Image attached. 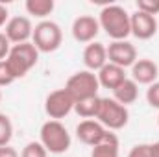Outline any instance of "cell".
<instances>
[{"label": "cell", "instance_id": "cell-1", "mask_svg": "<svg viewBox=\"0 0 159 157\" xmlns=\"http://www.w3.org/2000/svg\"><path fill=\"white\" fill-rule=\"evenodd\" d=\"M98 24L113 41H126V37L131 34L129 13L117 4H111L100 9Z\"/></svg>", "mask_w": 159, "mask_h": 157}, {"label": "cell", "instance_id": "cell-2", "mask_svg": "<svg viewBox=\"0 0 159 157\" xmlns=\"http://www.w3.org/2000/svg\"><path fill=\"white\" fill-rule=\"evenodd\" d=\"M39 61V50L34 46V43H22V44H13L6 63L11 70L15 79L24 78Z\"/></svg>", "mask_w": 159, "mask_h": 157}, {"label": "cell", "instance_id": "cell-3", "mask_svg": "<svg viewBox=\"0 0 159 157\" xmlns=\"http://www.w3.org/2000/svg\"><path fill=\"white\" fill-rule=\"evenodd\" d=\"M41 144L50 154H65L70 148V133L59 120H48L41 126Z\"/></svg>", "mask_w": 159, "mask_h": 157}, {"label": "cell", "instance_id": "cell-4", "mask_svg": "<svg viewBox=\"0 0 159 157\" xmlns=\"http://www.w3.org/2000/svg\"><path fill=\"white\" fill-rule=\"evenodd\" d=\"M98 89H100L98 78H96V74L91 72V70L74 72L70 78L67 79V85H65V91L72 96L74 104L98 96Z\"/></svg>", "mask_w": 159, "mask_h": 157}, {"label": "cell", "instance_id": "cell-5", "mask_svg": "<svg viewBox=\"0 0 159 157\" xmlns=\"http://www.w3.org/2000/svg\"><path fill=\"white\" fill-rule=\"evenodd\" d=\"M96 120L109 131H117L122 129L128 120H129V113L128 109L119 104L115 98H102L100 100V109H98V115Z\"/></svg>", "mask_w": 159, "mask_h": 157}, {"label": "cell", "instance_id": "cell-6", "mask_svg": "<svg viewBox=\"0 0 159 157\" xmlns=\"http://www.w3.org/2000/svg\"><path fill=\"white\" fill-rule=\"evenodd\" d=\"M61 41H63L61 28L54 20H41L39 24L34 28L32 43H34V46L39 52H44V54L56 52L61 46Z\"/></svg>", "mask_w": 159, "mask_h": 157}, {"label": "cell", "instance_id": "cell-7", "mask_svg": "<svg viewBox=\"0 0 159 157\" xmlns=\"http://www.w3.org/2000/svg\"><path fill=\"white\" fill-rule=\"evenodd\" d=\"M74 109V100L65 89L52 91L44 100V111L52 120H61Z\"/></svg>", "mask_w": 159, "mask_h": 157}, {"label": "cell", "instance_id": "cell-8", "mask_svg": "<svg viewBox=\"0 0 159 157\" xmlns=\"http://www.w3.org/2000/svg\"><path fill=\"white\" fill-rule=\"evenodd\" d=\"M111 135L109 129H106L98 120H81L76 126V137L87 146H98L104 141H107V137Z\"/></svg>", "mask_w": 159, "mask_h": 157}, {"label": "cell", "instance_id": "cell-9", "mask_svg": "<svg viewBox=\"0 0 159 157\" xmlns=\"http://www.w3.org/2000/svg\"><path fill=\"white\" fill-rule=\"evenodd\" d=\"M137 61V50L129 41H113L107 46V63H113L120 69L133 67Z\"/></svg>", "mask_w": 159, "mask_h": 157}, {"label": "cell", "instance_id": "cell-10", "mask_svg": "<svg viewBox=\"0 0 159 157\" xmlns=\"http://www.w3.org/2000/svg\"><path fill=\"white\" fill-rule=\"evenodd\" d=\"M4 35L13 44L30 43L32 35H34V26H32V22H30L28 17H13V19L7 20Z\"/></svg>", "mask_w": 159, "mask_h": 157}, {"label": "cell", "instance_id": "cell-11", "mask_svg": "<svg viewBox=\"0 0 159 157\" xmlns=\"http://www.w3.org/2000/svg\"><path fill=\"white\" fill-rule=\"evenodd\" d=\"M129 24H131V35H135L141 41L152 39L157 34V20L148 13L135 11L133 15H129Z\"/></svg>", "mask_w": 159, "mask_h": 157}, {"label": "cell", "instance_id": "cell-12", "mask_svg": "<svg viewBox=\"0 0 159 157\" xmlns=\"http://www.w3.org/2000/svg\"><path fill=\"white\" fill-rule=\"evenodd\" d=\"M100 32L98 19L91 15H80L72 22V37L78 43H93Z\"/></svg>", "mask_w": 159, "mask_h": 157}, {"label": "cell", "instance_id": "cell-13", "mask_svg": "<svg viewBox=\"0 0 159 157\" xmlns=\"http://www.w3.org/2000/svg\"><path fill=\"white\" fill-rule=\"evenodd\" d=\"M83 63L87 67V70L96 72L100 70L104 65H107V48L102 43H89L83 50Z\"/></svg>", "mask_w": 159, "mask_h": 157}, {"label": "cell", "instance_id": "cell-14", "mask_svg": "<svg viewBox=\"0 0 159 157\" xmlns=\"http://www.w3.org/2000/svg\"><path fill=\"white\" fill-rule=\"evenodd\" d=\"M159 76L157 65L152 59H137L131 67V79L139 85H152Z\"/></svg>", "mask_w": 159, "mask_h": 157}, {"label": "cell", "instance_id": "cell-15", "mask_svg": "<svg viewBox=\"0 0 159 157\" xmlns=\"http://www.w3.org/2000/svg\"><path fill=\"white\" fill-rule=\"evenodd\" d=\"M96 78H98L100 87L115 91L120 83H124V79H126V69H120V67L113 65V63H107V65H104L98 70Z\"/></svg>", "mask_w": 159, "mask_h": 157}, {"label": "cell", "instance_id": "cell-16", "mask_svg": "<svg viewBox=\"0 0 159 157\" xmlns=\"http://www.w3.org/2000/svg\"><path fill=\"white\" fill-rule=\"evenodd\" d=\"M137 96H139V85L133 79H128V78L124 79V83H120L119 87L113 91V98L119 104H122L124 107L133 104L137 100Z\"/></svg>", "mask_w": 159, "mask_h": 157}, {"label": "cell", "instance_id": "cell-17", "mask_svg": "<svg viewBox=\"0 0 159 157\" xmlns=\"http://www.w3.org/2000/svg\"><path fill=\"white\" fill-rule=\"evenodd\" d=\"M91 157H119V139L115 133H111L107 137V141H104L102 144L94 146Z\"/></svg>", "mask_w": 159, "mask_h": 157}, {"label": "cell", "instance_id": "cell-18", "mask_svg": "<svg viewBox=\"0 0 159 157\" xmlns=\"http://www.w3.org/2000/svg\"><path fill=\"white\" fill-rule=\"evenodd\" d=\"M100 100H102L100 96H94V98L78 102V104H74V111H76L81 118H85V120H93V118H96V115H98Z\"/></svg>", "mask_w": 159, "mask_h": 157}, {"label": "cell", "instance_id": "cell-19", "mask_svg": "<svg viewBox=\"0 0 159 157\" xmlns=\"http://www.w3.org/2000/svg\"><path fill=\"white\" fill-rule=\"evenodd\" d=\"M28 15H34L37 19H44L54 11V0H26L24 4Z\"/></svg>", "mask_w": 159, "mask_h": 157}, {"label": "cell", "instance_id": "cell-20", "mask_svg": "<svg viewBox=\"0 0 159 157\" xmlns=\"http://www.w3.org/2000/svg\"><path fill=\"white\" fill-rule=\"evenodd\" d=\"M11 137H13V124L7 115L0 113V146H9Z\"/></svg>", "mask_w": 159, "mask_h": 157}, {"label": "cell", "instance_id": "cell-21", "mask_svg": "<svg viewBox=\"0 0 159 157\" xmlns=\"http://www.w3.org/2000/svg\"><path fill=\"white\" fill-rule=\"evenodd\" d=\"M48 155V152H46V148L37 142V141H32V142H28L24 148H22V152H20V157H46Z\"/></svg>", "mask_w": 159, "mask_h": 157}, {"label": "cell", "instance_id": "cell-22", "mask_svg": "<svg viewBox=\"0 0 159 157\" xmlns=\"http://www.w3.org/2000/svg\"><path fill=\"white\" fill-rule=\"evenodd\" d=\"M137 11L156 17L159 13V0H137Z\"/></svg>", "mask_w": 159, "mask_h": 157}, {"label": "cell", "instance_id": "cell-23", "mask_svg": "<svg viewBox=\"0 0 159 157\" xmlns=\"http://www.w3.org/2000/svg\"><path fill=\"white\" fill-rule=\"evenodd\" d=\"M146 100L152 107L159 109V81H154L152 85H148V91H146Z\"/></svg>", "mask_w": 159, "mask_h": 157}, {"label": "cell", "instance_id": "cell-24", "mask_svg": "<svg viewBox=\"0 0 159 157\" xmlns=\"http://www.w3.org/2000/svg\"><path fill=\"white\" fill-rule=\"evenodd\" d=\"M13 81H15V76L11 74V70H9V67H7L6 59H4V61H0V87L11 85Z\"/></svg>", "mask_w": 159, "mask_h": 157}, {"label": "cell", "instance_id": "cell-25", "mask_svg": "<svg viewBox=\"0 0 159 157\" xmlns=\"http://www.w3.org/2000/svg\"><path fill=\"white\" fill-rule=\"evenodd\" d=\"M128 157H152L150 154V144H137L129 150Z\"/></svg>", "mask_w": 159, "mask_h": 157}, {"label": "cell", "instance_id": "cell-26", "mask_svg": "<svg viewBox=\"0 0 159 157\" xmlns=\"http://www.w3.org/2000/svg\"><path fill=\"white\" fill-rule=\"evenodd\" d=\"M9 50H11V46H9V41H7V37H6V35L0 32V61H4V59L7 57Z\"/></svg>", "mask_w": 159, "mask_h": 157}, {"label": "cell", "instance_id": "cell-27", "mask_svg": "<svg viewBox=\"0 0 159 157\" xmlns=\"http://www.w3.org/2000/svg\"><path fill=\"white\" fill-rule=\"evenodd\" d=\"M0 157H20L13 146H0Z\"/></svg>", "mask_w": 159, "mask_h": 157}, {"label": "cell", "instance_id": "cell-28", "mask_svg": "<svg viewBox=\"0 0 159 157\" xmlns=\"http://www.w3.org/2000/svg\"><path fill=\"white\" fill-rule=\"evenodd\" d=\"M7 15H9V13H7V7L0 4V28L7 24Z\"/></svg>", "mask_w": 159, "mask_h": 157}, {"label": "cell", "instance_id": "cell-29", "mask_svg": "<svg viewBox=\"0 0 159 157\" xmlns=\"http://www.w3.org/2000/svg\"><path fill=\"white\" fill-rule=\"evenodd\" d=\"M150 154H152V157H159V141L150 144Z\"/></svg>", "mask_w": 159, "mask_h": 157}, {"label": "cell", "instance_id": "cell-30", "mask_svg": "<svg viewBox=\"0 0 159 157\" xmlns=\"http://www.w3.org/2000/svg\"><path fill=\"white\" fill-rule=\"evenodd\" d=\"M0 102H2V92H0Z\"/></svg>", "mask_w": 159, "mask_h": 157}, {"label": "cell", "instance_id": "cell-31", "mask_svg": "<svg viewBox=\"0 0 159 157\" xmlns=\"http://www.w3.org/2000/svg\"><path fill=\"white\" fill-rule=\"evenodd\" d=\"M157 122H159V117H157Z\"/></svg>", "mask_w": 159, "mask_h": 157}]
</instances>
